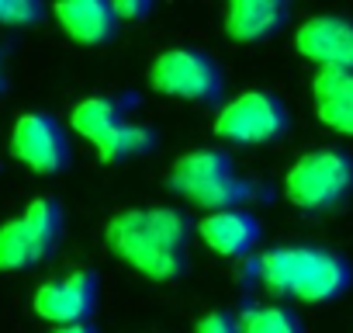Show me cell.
Wrapping results in <instances>:
<instances>
[{
	"instance_id": "obj_12",
	"label": "cell",
	"mask_w": 353,
	"mask_h": 333,
	"mask_svg": "<svg viewBox=\"0 0 353 333\" xmlns=\"http://www.w3.org/2000/svg\"><path fill=\"white\" fill-rule=\"evenodd\" d=\"M198 233L219 257H246L260 240V222L246 209H219L198 222Z\"/></svg>"
},
{
	"instance_id": "obj_4",
	"label": "cell",
	"mask_w": 353,
	"mask_h": 333,
	"mask_svg": "<svg viewBox=\"0 0 353 333\" xmlns=\"http://www.w3.org/2000/svg\"><path fill=\"white\" fill-rule=\"evenodd\" d=\"M353 191V156L343 149H312L294 160L284 178V195L305 212H325Z\"/></svg>"
},
{
	"instance_id": "obj_18",
	"label": "cell",
	"mask_w": 353,
	"mask_h": 333,
	"mask_svg": "<svg viewBox=\"0 0 353 333\" xmlns=\"http://www.w3.org/2000/svg\"><path fill=\"white\" fill-rule=\"evenodd\" d=\"M194 333H239V326H236V316L229 312H208L198 319Z\"/></svg>"
},
{
	"instance_id": "obj_3",
	"label": "cell",
	"mask_w": 353,
	"mask_h": 333,
	"mask_svg": "<svg viewBox=\"0 0 353 333\" xmlns=\"http://www.w3.org/2000/svg\"><path fill=\"white\" fill-rule=\"evenodd\" d=\"M170 188L205 212L239 209L253 198V184L232 171V160L222 149H194L184 153L170 171Z\"/></svg>"
},
{
	"instance_id": "obj_19",
	"label": "cell",
	"mask_w": 353,
	"mask_h": 333,
	"mask_svg": "<svg viewBox=\"0 0 353 333\" xmlns=\"http://www.w3.org/2000/svg\"><path fill=\"white\" fill-rule=\"evenodd\" d=\"M111 8H114L118 21H135V18L149 15V8H152V0H111Z\"/></svg>"
},
{
	"instance_id": "obj_15",
	"label": "cell",
	"mask_w": 353,
	"mask_h": 333,
	"mask_svg": "<svg viewBox=\"0 0 353 333\" xmlns=\"http://www.w3.org/2000/svg\"><path fill=\"white\" fill-rule=\"evenodd\" d=\"M312 101L322 125L353 135V70H319L312 80Z\"/></svg>"
},
{
	"instance_id": "obj_13",
	"label": "cell",
	"mask_w": 353,
	"mask_h": 333,
	"mask_svg": "<svg viewBox=\"0 0 353 333\" xmlns=\"http://www.w3.org/2000/svg\"><path fill=\"white\" fill-rule=\"evenodd\" d=\"M56 21L80 46H101L118 28L111 0H56Z\"/></svg>"
},
{
	"instance_id": "obj_8",
	"label": "cell",
	"mask_w": 353,
	"mask_h": 333,
	"mask_svg": "<svg viewBox=\"0 0 353 333\" xmlns=\"http://www.w3.org/2000/svg\"><path fill=\"white\" fill-rule=\"evenodd\" d=\"M149 84L159 94L181 97V101H215L225 87L219 63L198 49H170L156 56L149 70Z\"/></svg>"
},
{
	"instance_id": "obj_9",
	"label": "cell",
	"mask_w": 353,
	"mask_h": 333,
	"mask_svg": "<svg viewBox=\"0 0 353 333\" xmlns=\"http://www.w3.org/2000/svg\"><path fill=\"white\" fill-rule=\"evenodd\" d=\"M11 153L35 174H59L70 160V142L59 129V122L46 111H28L14 122L11 132Z\"/></svg>"
},
{
	"instance_id": "obj_14",
	"label": "cell",
	"mask_w": 353,
	"mask_h": 333,
	"mask_svg": "<svg viewBox=\"0 0 353 333\" xmlns=\"http://www.w3.org/2000/svg\"><path fill=\"white\" fill-rule=\"evenodd\" d=\"M288 0H229L225 32L232 42H263L288 21Z\"/></svg>"
},
{
	"instance_id": "obj_16",
	"label": "cell",
	"mask_w": 353,
	"mask_h": 333,
	"mask_svg": "<svg viewBox=\"0 0 353 333\" xmlns=\"http://www.w3.org/2000/svg\"><path fill=\"white\" fill-rule=\"evenodd\" d=\"M239 333H305L301 319L288 305H253L236 319Z\"/></svg>"
},
{
	"instance_id": "obj_20",
	"label": "cell",
	"mask_w": 353,
	"mask_h": 333,
	"mask_svg": "<svg viewBox=\"0 0 353 333\" xmlns=\"http://www.w3.org/2000/svg\"><path fill=\"white\" fill-rule=\"evenodd\" d=\"M56 333H97L90 323H73V326H59Z\"/></svg>"
},
{
	"instance_id": "obj_6",
	"label": "cell",
	"mask_w": 353,
	"mask_h": 333,
	"mask_svg": "<svg viewBox=\"0 0 353 333\" xmlns=\"http://www.w3.org/2000/svg\"><path fill=\"white\" fill-rule=\"evenodd\" d=\"M70 125L80 139H87L97 149V156L104 163H118V160H128V156L152 149V132L145 125L125 122L121 111L114 108V101H108V97L80 101L70 111Z\"/></svg>"
},
{
	"instance_id": "obj_11",
	"label": "cell",
	"mask_w": 353,
	"mask_h": 333,
	"mask_svg": "<svg viewBox=\"0 0 353 333\" xmlns=\"http://www.w3.org/2000/svg\"><path fill=\"white\" fill-rule=\"evenodd\" d=\"M294 49L319 70H353V21L339 15L308 18L294 35Z\"/></svg>"
},
{
	"instance_id": "obj_7",
	"label": "cell",
	"mask_w": 353,
	"mask_h": 333,
	"mask_svg": "<svg viewBox=\"0 0 353 333\" xmlns=\"http://www.w3.org/2000/svg\"><path fill=\"white\" fill-rule=\"evenodd\" d=\"M284 132H288V108L281 104V97L267 91H246L232 97L215 118V135L239 146L274 142Z\"/></svg>"
},
{
	"instance_id": "obj_5",
	"label": "cell",
	"mask_w": 353,
	"mask_h": 333,
	"mask_svg": "<svg viewBox=\"0 0 353 333\" xmlns=\"http://www.w3.org/2000/svg\"><path fill=\"white\" fill-rule=\"evenodd\" d=\"M63 236V209L52 198H35L25 212L0 226V271H25L52 257Z\"/></svg>"
},
{
	"instance_id": "obj_1",
	"label": "cell",
	"mask_w": 353,
	"mask_h": 333,
	"mask_svg": "<svg viewBox=\"0 0 353 333\" xmlns=\"http://www.w3.org/2000/svg\"><path fill=\"white\" fill-rule=\"evenodd\" d=\"M104 243L149 281H176L191 267V222L176 209H128L108 222Z\"/></svg>"
},
{
	"instance_id": "obj_2",
	"label": "cell",
	"mask_w": 353,
	"mask_h": 333,
	"mask_svg": "<svg viewBox=\"0 0 353 333\" xmlns=\"http://www.w3.org/2000/svg\"><path fill=\"white\" fill-rule=\"evenodd\" d=\"M256 271L267 292L298 302H332L350 288V264L325 247H274Z\"/></svg>"
},
{
	"instance_id": "obj_10",
	"label": "cell",
	"mask_w": 353,
	"mask_h": 333,
	"mask_svg": "<svg viewBox=\"0 0 353 333\" xmlns=\"http://www.w3.org/2000/svg\"><path fill=\"white\" fill-rule=\"evenodd\" d=\"M35 316H42L46 323L56 326H73V323H87V316L97 305V274L94 271H70L59 281H46L35 298Z\"/></svg>"
},
{
	"instance_id": "obj_21",
	"label": "cell",
	"mask_w": 353,
	"mask_h": 333,
	"mask_svg": "<svg viewBox=\"0 0 353 333\" xmlns=\"http://www.w3.org/2000/svg\"><path fill=\"white\" fill-rule=\"evenodd\" d=\"M0 91H4V70H0Z\"/></svg>"
},
{
	"instance_id": "obj_17",
	"label": "cell",
	"mask_w": 353,
	"mask_h": 333,
	"mask_svg": "<svg viewBox=\"0 0 353 333\" xmlns=\"http://www.w3.org/2000/svg\"><path fill=\"white\" fill-rule=\"evenodd\" d=\"M42 15H46L42 0H0V25L25 28V25H39Z\"/></svg>"
}]
</instances>
